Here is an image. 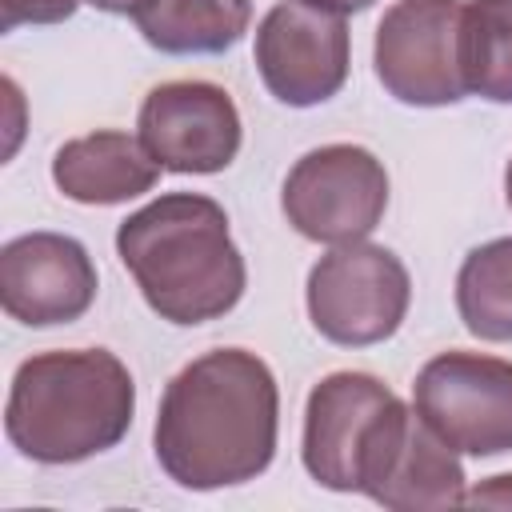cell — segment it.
<instances>
[{"instance_id": "obj_8", "label": "cell", "mask_w": 512, "mask_h": 512, "mask_svg": "<svg viewBox=\"0 0 512 512\" xmlns=\"http://www.w3.org/2000/svg\"><path fill=\"white\" fill-rule=\"evenodd\" d=\"M460 0H396L376 28V76L400 104L444 108L464 100Z\"/></svg>"}, {"instance_id": "obj_2", "label": "cell", "mask_w": 512, "mask_h": 512, "mask_svg": "<svg viewBox=\"0 0 512 512\" xmlns=\"http://www.w3.org/2000/svg\"><path fill=\"white\" fill-rule=\"evenodd\" d=\"M116 252L160 320L204 324L244 296V256L212 196L168 192L144 204L120 224Z\"/></svg>"}, {"instance_id": "obj_7", "label": "cell", "mask_w": 512, "mask_h": 512, "mask_svg": "<svg viewBox=\"0 0 512 512\" xmlns=\"http://www.w3.org/2000/svg\"><path fill=\"white\" fill-rule=\"evenodd\" d=\"M416 416L456 452H512V360L440 352L412 384Z\"/></svg>"}, {"instance_id": "obj_6", "label": "cell", "mask_w": 512, "mask_h": 512, "mask_svg": "<svg viewBox=\"0 0 512 512\" xmlns=\"http://www.w3.org/2000/svg\"><path fill=\"white\" fill-rule=\"evenodd\" d=\"M280 208L308 240L356 244L384 220L388 172L360 144H324L292 164Z\"/></svg>"}, {"instance_id": "obj_4", "label": "cell", "mask_w": 512, "mask_h": 512, "mask_svg": "<svg viewBox=\"0 0 512 512\" xmlns=\"http://www.w3.org/2000/svg\"><path fill=\"white\" fill-rule=\"evenodd\" d=\"M412 412L368 372L324 376L304 408V468L332 492H376Z\"/></svg>"}, {"instance_id": "obj_10", "label": "cell", "mask_w": 512, "mask_h": 512, "mask_svg": "<svg viewBox=\"0 0 512 512\" xmlns=\"http://www.w3.org/2000/svg\"><path fill=\"white\" fill-rule=\"evenodd\" d=\"M140 144L164 172H224L240 152V112L232 96L204 80H172L144 96Z\"/></svg>"}, {"instance_id": "obj_12", "label": "cell", "mask_w": 512, "mask_h": 512, "mask_svg": "<svg viewBox=\"0 0 512 512\" xmlns=\"http://www.w3.org/2000/svg\"><path fill=\"white\" fill-rule=\"evenodd\" d=\"M52 180L76 204H124L160 180V164L128 132H92L56 152Z\"/></svg>"}, {"instance_id": "obj_5", "label": "cell", "mask_w": 512, "mask_h": 512, "mask_svg": "<svg viewBox=\"0 0 512 512\" xmlns=\"http://www.w3.org/2000/svg\"><path fill=\"white\" fill-rule=\"evenodd\" d=\"M408 268L380 244H340L308 272V316L344 348L388 340L408 312Z\"/></svg>"}, {"instance_id": "obj_18", "label": "cell", "mask_w": 512, "mask_h": 512, "mask_svg": "<svg viewBox=\"0 0 512 512\" xmlns=\"http://www.w3.org/2000/svg\"><path fill=\"white\" fill-rule=\"evenodd\" d=\"M464 504H476V508H512V472L476 484V488L464 496Z\"/></svg>"}, {"instance_id": "obj_20", "label": "cell", "mask_w": 512, "mask_h": 512, "mask_svg": "<svg viewBox=\"0 0 512 512\" xmlns=\"http://www.w3.org/2000/svg\"><path fill=\"white\" fill-rule=\"evenodd\" d=\"M300 4H312V8H324V12H336V16H348V12H364L372 0H300Z\"/></svg>"}, {"instance_id": "obj_3", "label": "cell", "mask_w": 512, "mask_h": 512, "mask_svg": "<svg viewBox=\"0 0 512 512\" xmlns=\"http://www.w3.org/2000/svg\"><path fill=\"white\" fill-rule=\"evenodd\" d=\"M136 384L104 348L40 352L12 376L4 432L36 464H76L100 456L132 428Z\"/></svg>"}, {"instance_id": "obj_16", "label": "cell", "mask_w": 512, "mask_h": 512, "mask_svg": "<svg viewBox=\"0 0 512 512\" xmlns=\"http://www.w3.org/2000/svg\"><path fill=\"white\" fill-rule=\"evenodd\" d=\"M456 308L472 336L512 340V236L472 248L456 276Z\"/></svg>"}, {"instance_id": "obj_19", "label": "cell", "mask_w": 512, "mask_h": 512, "mask_svg": "<svg viewBox=\"0 0 512 512\" xmlns=\"http://www.w3.org/2000/svg\"><path fill=\"white\" fill-rule=\"evenodd\" d=\"M84 4H92L100 12H112V16H136L148 0H84Z\"/></svg>"}, {"instance_id": "obj_13", "label": "cell", "mask_w": 512, "mask_h": 512, "mask_svg": "<svg viewBox=\"0 0 512 512\" xmlns=\"http://www.w3.org/2000/svg\"><path fill=\"white\" fill-rule=\"evenodd\" d=\"M464 468L456 460V448L444 444L416 412L404 432V444L384 472L380 488L372 492L376 504L396 508V512H416V508H456L464 504Z\"/></svg>"}, {"instance_id": "obj_11", "label": "cell", "mask_w": 512, "mask_h": 512, "mask_svg": "<svg viewBox=\"0 0 512 512\" xmlns=\"http://www.w3.org/2000/svg\"><path fill=\"white\" fill-rule=\"evenodd\" d=\"M96 300V268L80 240L28 232L0 252V304L28 328L80 320Z\"/></svg>"}, {"instance_id": "obj_15", "label": "cell", "mask_w": 512, "mask_h": 512, "mask_svg": "<svg viewBox=\"0 0 512 512\" xmlns=\"http://www.w3.org/2000/svg\"><path fill=\"white\" fill-rule=\"evenodd\" d=\"M460 68L468 92L492 104H512V0L464 4Z\"/></svg>"}, {"instance_id": "obj_21", "label": "cell", "mask_w": 512, "mask_h": 512, "mask_svg": "<svg viewBox=\"0 0 512 512\" xmlns=\"http://www.w3.org/2000/svg\"><path fill=\"white\" fill-rule=\"evenodd\" d=\"M504 192H508V208H512V160H508V172H504Z\"/></svg>"}, {"instance_id": "obj_9", "label": "cell", "mask_w": 512, "mask_h": 512, "mask_svg": "<svg viewBox=\"0 0 512 512\" xmlns=\"http://www.w3.org/2000/svg\"><path fill=\"white\" fill-rule=\"evenodd\" d=\"M256 68L280 104H324L348 80V28L336 12L280 0L256 28Z\"/></svg>"}, {"instance_id": "obj_14", "label": "cell", "mask_w": 512, "mask_h": 512, "mask_svg": "<svg viewBox=\"0 0 512 512\" xmlns=\"http://www.w3.org/2000/svg\"><path fill=\"white\" fill-rule=\"evenodd\" d=\"M132 20L140 36L160 52H228L248 32L252 0H148Z\"/></svg>"}, {"instance_id": "obj_1", "label": "cell", "mask_w": 512, "mask_h": 512, "mask_svg": "<svg viewBox=\"0 0 512 512\" xmlns=\"http://www.w3.org/2000/svg\"><path fill=\"white\" fill-rule=\"evenodd\" d=\"M280 392L268 364L216 348L172 376L156 412V460L192 492L256 480L276 452Z\"/></svg>"}, {"instance_id": "obj_17", "label": "cell", "mask_w": 512, "mask_h": 512, "mask_svg": "<svg viewBox=\"0 0 512 512\" xmlns=\"http://www.w3.org/2000/svg\"><path fill=\"white\" fill-rule=\"evenodd\" d=\"M80 0H0V28L16 32L20 24H60L76 12Z\"/></svg>"}]
</instances>
